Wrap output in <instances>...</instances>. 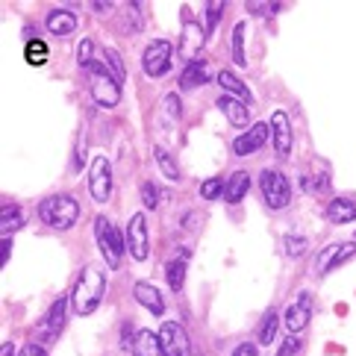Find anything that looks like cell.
<instances>
[{
  "mask_svg": "<svg viewBox=\"0 0 356 356\" xmlns=\"http://www.w3.org/2000/svg\"><path fill=\"white\" fill-rule=\"evenodd\" d=\"M104 291H106L104 271L95 268V265H88V268H83V274L77 277L68 300H71V307L77 315H92L100 307V300H104Z\"/></svg>",
  "mask_w": 356,
  "mask_h": 356,
  "instance_id": "cell-1",
  "label": "cell"
},
{
  "mask_svg": "<svg viewBox=\"0 0 356 356\" xmlns=\"http://www.w3.org/2000/svg\"><path fill=\"white\" fill-rule=\"evenodd\" d=\"M39 218L54 230H71L80 218V203L68 195H54L39 203Z\"/></svg>",
  "mask_w": 356,
  "mask_h": 356,
  "instance_id": "cell-2",
  "label": "cell"
},
{
  "mask_svg": "<svg viewBox=\"0 0 356 356\" xmlns=\"http://www.w3.org/2000/svg\"><path fill=\"white\" fill-rule=\"evenodd\" d=\"M95 238H97V248L104 253V259L109 268H118L121 257H124V241L127 236L118 233V227H112L109 218H95Z\"/></svg>",
  "mask_w": 356,
  "mask_h": 356,
  "instance_id": "cell-3",
  "label": "cell"
},
{
  "mask_svg": "<svg viewBox=\"0 0 356 356\" xmlns=\"http://www.w3.org/2000/svg\"><path fill=\"white\" fill-rule=\"evenodd\" d=\"M88 77H92V97L97 100L100 106H118V100H121V86L115 77H109V71L106 65H100V59L95 62L92 68H88Z\"/></svg>",
  "mask_w": 356,
  "mask_h": 356,
  "instance_id": "cell-4",
  "label": "cell"
},
{
  "mask_svg": "<svg viewBox=\"0 0 356 356\" xmlns=\"http://www.w3.org/2000/svg\"><path fill=\"white\" fill-rule=\"evenodd\" d=\"M259 186H262V197H265V203H268L271 209H286L289 207L291 186L280 171H262Z\"/></svg>",
  "mask_w": 356,
  "mask_h": 356,
  "instance_id": "cell-5",
  "label": "cell"
},
{
  "mask_svg": "<svg viewBox=\"0 0 356 356\" xmlns=\"http://www.w3.org/2000/svg\"><path fill=\"white\" fill-rule=\"evenodd\" d=\"M127 250L136 262H145L150 253V238H147V218L145 212H136L130 224H127Z\"/></svg>",
  "mask_w": 356,
  "mask_h": 356,
  "instance_id": "cell-6",
  "label": "cell"
},
{
  "mask_svg": "<svg viewBox=\"0 0 356 356\" xmlns=\"http://www.w3.org/2000/svg\"><path fill=\"white\" fill-rule=\"evenodd\" d=\"M171 56H174L171 42H165V39L150 42L147 50H145V56H142L145 74H147V77H162V74L171 68Z\"/></svg>",
  "mask_w": 356,
  "mask_h": 356,
  "instance_id": "cell-7",
  "label": "cell"
},
{
  "mask_svg": "<svg viewBox=\"0 0 356 356\" xmlns=\"http://www.w3.org/2000/svg\"><path fill=\"white\" fill-rule=\"evenodd\" d=\"M88 192L97 203H104L112 192V165L106 156H95L92 168H88Z\"/></svg>",
  "mask_w": 356,
  "mask_h": 356,
  "instance_id": "cell-8",
  "label": "cell"
},
{
  "mask_svg": "<svg viewBox=\"0 0 356 356\" xmlns=\"http://www.w3.org/2000/svg\"><path fill=\"white\" fill-rule=\"evenodd\" d=\"M159 345L165 356H192V341H188L186 330L174 321H165L159 330Z\"/></svg>",
  "mask_w": 356,
  "mask_h": 356,
  "instance_id": "cell-9",
  "label": "cell"
},
{
  "mask_svg": "<svg viewBox=\"0 0 356 356\" xmlns=\"http://www.w3.org/2000/svg\"><path fill=\"white\" fill-rule=\"evenodd\" d=\"M353 257H356V241H339V245H330V248L321 250V257H318V274L336 271L339 265H345Z\"/></svg>",
  "mask_w": 356,
  "mask_h": 356,
  "instance_id": "cell-10",
  "label": "cell"
},
{
  "mask_svg": "<svg viewBox=\"0 0 356 356\" xmlns=\"http://www.w3.org/2000/svg\"><path fill=\"white\" fill-rule=\"evenodd\" d=\"M271 138V127H265V124H253L248 133H241L236 142H233V154L236 156H248L253 154V150H259L265 142Z\"/></svg>",
  "mask_w": 356,
  "mask_h": 356,
  "instance_id": "cell-11",
  "label": "cell"
},
{
  "mask_svg": "<svg viewBox=\"0 0 356 356\" xmlns=\"http://www.w3.org/2000/svg\"><path fill=\"white\" fill-rule=\"evenodd\" d=\"M207 42V30H200V24L195 21H183V33H180V56L192 65V59L197 56V50Z\"/></svg>",
  "mask_w": 356,
  "mask_h": 356,
  "instance_id": "cell-12",
  "label": "cell"
},
{
  "mask_svg": "<svg viewBox=\"0 0 356 356\" xmlns=\"http://www.w3.org/2000/svg\"><path fill=\"white\" fill-rule=\"evenodd\" d=\"M309 318H312V307H309V295H300L291 307H286V312H283V324H286V330L291 336H298L303 327L309 324Z\"/></svg>",
  "mask_w": 356,
  "mask_h": 356,
  "instance_id": "cell-13",
  "label": "cell"
},
{
  "mask_svg": "<svg viewBox=\"0 0 356 356\" xmlns=\"http://www.w3.org/2000/svg\"><path fill=\"white\" fill-rule=\"evenodd\" d=\"M271 136H274L277 156H289V150H291V124H289L286 112H274V118H271Z\"/></svg>",
  "mask_w": 356,
  "mask_h": 356,
  "instance_id": "cell-14",
  "label": "cell"
},
{
  "mask_svg": "<svg viewBox=\"0 0 356 356\" xmlns=\"http://www.w3.org/2000/svg\"><path fill=\"white\" fill-rule=\"evenodd\" d=\"M133 295H136V300L142 303V307L150 312V315H162L165 312V300H162V295H159V289L156 286H150V283H136V289H133Z\"/></svg>",
  "mask_w": 356,
  "mask_h": 356,
  "instance_id": "cell-15",
  "label": "cell"
},
{
  "mask_svg": "<svg viewBox=\"0 0 356 356\" xmlns=\"http://www.w3.org/2000/svg\"><path fill=\"white\" fill-rule=\"evenodd\" d=\"M65 309H68V300L59 298L42 324V339H56L62 333V327H65Z\"/></svg>",
  "mask_w": 356,
  "mask_h": 356,
  "instance_id": "cell-16",
  "label": "cell"
},
{
  "mask_svg": "<svg viewBox=\"0 0 356 356\" xmlns=\"http://www.w3.org/2000/svg\"><path fill=\"white\" fill-rule=\"evenodd\" d=\"M327 221L333 224H350L356 221V203L348 197H336L327 203Z\"/></svg>",
  "mask_w": 356,
  "mask_h": 356,
  "instance_id": "cell-17",
  "label": "cell"
},
{
  "mask_svg": "<svg viewBox=\"0 0 356 356\" xmlns=\"http://www.w3.org/2000/svg\"><path fill=\"white\" fill-rule=\"evenodd\" d=\"M47 30L54 35H71L74 30H77V15L68 9H54L47 15Z\"/></svg>",
  "mask_w": 356,
  "mask_h": 356,
  "instance_id": "cell-18",
  "label": "cell"
},
{
  "mask_svg": "<svg viewBox=\"0 0 356 356\" xmlns=\"http://www.w3.org/2000/svg\"><path fill=\"white\" fill-rule=\"evenodd\" d=\"M133 356H165V350L159 345V336L150 333V330H138L136 341H133Z\"/></svg>",
  "mask_w": 356,
  "mask_h": 356,
  "instance_id": "cell-19",
  "label": "cell"
},
{
  "mask_svg": "<svg viewBox=\"0 0 356 356\" xmlns=\"http://www.w3.org/2000/svg\"><path fill=\"white\" fill-rule=\"evenodd\" d=\"M218 109L224 112V118L230 121L233 127H245L248 124V104H241L236 97H218Z\"/></svg>",
  "mask_w": 356,
  "mask_h": 356,
  "instance_id": "cell-20",
  "label": "cell"
},
{
  "mask_svg": "<svg viewBox=\"0 0 356 356\" xmlns=\"http://www.w3.org/2000/svg\"><path fill=\"white\" fill-rule=\"evenodd\" d=\"M209 80V74H207V62H192V65H186V71L180 74V86L186 88V92H192V88H200V86H207Z\"/></svg>",
  "mask_w": 356,
  "mask_h": 356,
  "instance_id": "cell-21",
  "label": "cell"
},
{
  "mask_svg": "<svg viewBox=\"0 0 356 356\" xmlns=\"http://www.w3.org/2000/svg\"><path fill=\"white\" fill-rule=\"evenodd\" d=\"M218 83H221V86H224L230 95H236V100H241V104H250V100H253L250 88H248L245 83H241L233 71H218Z\"/></svg>",
  "mask_w": 356,
  "mask_h": 356,
  "instance_id": "cell-22",
  "label": "cell"
},
{
  "mask_svg": "<svg viewBox=\"0 0 356 356\" xmlns=\"http://www.w3.org/2000/svg\"><path fill=\"white\" fill-rule=\"evenodd\" d=\"M248 188H250V177H248L245 171H236L230 180H227V188H224L227 203H238L241 197L248 195Z\"/></svg>",
  "mask_w": 356,
  "mask_h": 356,
  "instance_id": "cell-23",
  "label": "cell"
},
{
  "mask_svg": "<svg viewBox=\"0 0 356 356\" xmlns=\"http://www.w3.org/2000/svg\"><path fill=\"white\" fill-rule=\"evenodd\" d=\"M24 227V215H21V209L18 207H3V212H0V230H3V238H9L15 230H21Z\"/></svg>",
  "mask_w": 356,
  "mask_h": 356,
  "instance_id": "cell-24",
  "label": "cell"
},
{
  "mask_svg": "<svg viewBox=\"0 0 356 356\" xmlns=\"http://www.w3.org/2000/svg\"><path fill=\"white\" fill-rule=\"evenodd\" d=\"M186 259H188V250L183 248V253H180V259H174V262H168V286H171V291H180L183 289V283H186Z\"/></svg>",
  "mask_w": 356,
  "mask_h": 356,
  "instance_id": "cell-25",
  "label": "cell"
},
{
  "mask_svg": "<svg viewBox=\"0 0 356 356\" xmlns=\"http://www.w3.org/2000/svg\"><path fill=\"white\" fill-rule=\"evenodd\" d=\"M24 59H27L33 68H42L44 62H47V44L42 39H27V47H24Z\"/></svg>",
  "mask_w": 356,
  "mask_h": 356,
  "instance_id": "cell-26",
  "label": "cell"
},
{
  "mask_svg": "<svg viewBox=\"0 0 356 356\" xmlns=\"http://www.w3.org/2000/svg\"><path fill=\"white\" fill-rule=\"evenodd\" d=\"M154 156H156V165H159V171L168 177V180H180V168H177V162L168 156V150H162V147H156L154 150Z\"/></svg>",
  "mask_w": 356,
  "mask_h": 356,
  "instance_id": "cell-27",
  "label": "cell"
},
{
  "mask_svg": "<svg viewBox=\"0 0 356 356\" xmlns=\"http://www.w3.org/2000/svg\"><path fill=\"white\" fill-rule=\"evenodd\" d=\"M233 62L245 68L248 59H245V24H236L233 27Z\"/></svg>",
  "mask_w": 356,
  "mask_h": 356,
  "instance_id": "cell-28",
  "label": "cell"
},
{
  "mask_svg": "<svg viewBox=\"0 0 356 356\" xmlns=\"http://www.w3.org/2000/svg\"><path fill=\"white\" fill-rule=\"evenodd\" d=\"M277 333V312H265L262 324H259V345H271Z\"/></svg>",
  "mask_w": 356,
  "mask_h": 356,
  "instance_id": "cell-29",
  "label": "cell"
},
{
  "mask_svg": "<svg viewBox=\"0 0 356 356\" xmlns=\"http://www.w3.org/2000/svg\"><path fill=\"white\" fill-rule=\"evenodd\" d=\"M283 245H286V253H289V257H303V253L309 250V241H307V238H300V236H286Z\"/></svg>",
  "mask_w": 356,
  "mask_h": 356,
  "instance_id": "cell-30",
  "label": "cell"
},
{
  "mask_svg": "<svg viewBox=\"0 0 356 356\" xmlns=\"http://www.w3.org/2000/svg\"><path fill=\"white\" fill-rule=\"evenodd\" d=\"M221 12H224V3L218 0V3H207V35L215 33V27H218V21H221Z\"/></svg>",
  "mask_w": 356,
  "mask_h": 356,
  "instance_id": "cell-31",
  "label": "cell"
},
{
  "mask_svg": "<svg viewBox=\"0 0 356 356\" xmlns=\"http://www.w3.org/2000/svg\"><path fill=\"white\" fill-rule=\"evenodd\" d=\"M224 183L221 180H203V186H200V197L203 200H215L218 195H224Z\"/></svg>",
  "mask_w": 356,
  "mask_h": 356,
  "instance_id": "cell-32",
  "label": "cell"
},
{
  "mask_svg": "<svg viewBox=\"0 0 356 356\" xmlns=\"http://www.w3.org/2000/svg\"><path fill=\"white\" fill-rule=\"evenodd\" d=\"M92 50H95L92 39H83V42H80V54H77V62H80V68H83V71H88V68L95 65V59H92Z\"/></svg>",
  "mask_w": 356,
  "mask_h": 356,
  "instance_id": "cell-33",
  "label": "cell"
},
{
  "mask_svg": "<svg viewBox=\"0 0 356 356\" xmlns=\"http://www.w3.org/2000/svg\"><path fill=\"white\" fill-rule=\"evenodd\" d=\"M104 56L109 59V68H112V74H115V80L121 83V80L127 77V71H124V62H121V56H118V54H115V50H112V47H109V50H104Z\"/></svg>",
  "mask_w": 356,
  "mask_h": 356,
  "instance_id": "cell-34",
  "label": "cell"
},
{
  "mask_svg": "<svg viewBox=\"0 0 356 356\" xmlns=\"http://www.w3.org/2000/svg\"><path fill=\"white\" fill-rule=\"evenodd\" d=\"M298 353H300V339L298 336H286V341L277 350V356H298Z\"/></svg>",
  "mask_w": 356,
  "mask_h": 356,
  "instance_id": "cell-35",
  "label": "cell"
},
{
  "mask_svg": "<svg viewBox=\"0 0 356 356\" xmlns=\"http://www.w3.org/2000/svg\"><path fill=\"white\" fill-rule=\"evenodd\" d=\"M142 200H145V207H147V209H156V207H159L154 183H145V186H142Z\"/></svg>",
  "mask_w": 356,
  "mask_h": 356,
  "instance_id": "cell-36",
  "label": "cell"
},
{
  "mask_svg": "<svg viewBox=\"0 0 356 356\" xmlns=\"http://www.w3.org/2000/svg\"><path fill=\"white\" fill-rule=\"evenodd\" d=\"M162 109L168 112L171 118H180V97H177V95H168V97L162 100Z\"/></svg>",
  "mask_w": 356,
  "mask_h": 356,
  "instance_id": "cell-37",
  "label": "cell"
},
{
  "mask_svg": "<svg viewBox=\"0 0 356 356\" xmlns=\"http://www.w3.org/2000/svg\"><path fill=\"white\" fill-rule=\"evenodd\" d=\"M18 356H47V350L42 345H27V348H21Z\"/></svg>",
  "mask_w": 356,
  "mask_h": 356,
  "instance_id": "cell-38",
  "label": "cell"
},
{
  "mask_svg": "<svg viewBox=\"0 0 356 356\" xmlns=\"http://www.w3.org/2000/svg\"><path fill=\"white\" fill-rule=\"evenodd\" d=\"M0 265H6V259H9V253H12V238H3V245H0Z\"/></svg>",
  "mask_w": 356,
  "mask_h": 356,
  "instance_id": "cell-39",
  "label": "cell"
},
{
  "mask_svg": "<svg viewBox=\"0 0 356 356\" xmlns=\"http://www.w3.org/2000/svg\"><path fill=\"white\" fill-rule=\"evenodd\" d=\"M233 356H257V348H253V345H238L233 350Z\"/></svg>",
  "mask_w": 356,
  "mask_h": 356,
  "instance_id": "cell-40",
  "label": "cell"
},
{
  "mask_svg": "<svg viewBox=\"0 0 356 356\" xmlns=\"http://www.w3.org/2000/svg\"><path fill=\"white\" fill-rule=\"evenodd\" d=\"M0 356H15V345H12V341H3V350H0Z\"/></svg>",
  "mask_w": 356,
  "mask_h": 356,
  "instance_id": "cell-41",
  "label": "cell"
},
{
  "mask_svg": "<svg viewBox=\"0 0 356 356\" xmlns=\"http://www.w3.org/2000/svg\"><path fill=\"white\" fill-rule=\"evenodd\" d=\"M92 6H95V12H109V9H112L109 0H104V3H100V0H97V3H92Z\"/></svg>",
  "mask_w": 356,
  "mask_h": 356,
  "instance_id": "cell-42",
  "label": "cell"
}]
</instances>
